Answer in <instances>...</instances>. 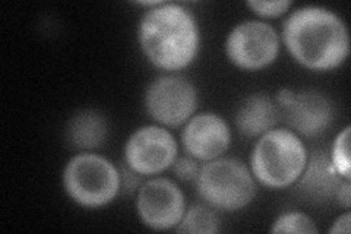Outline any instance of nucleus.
Here are the masks:
<instances>
[{"label":"nucleus","instance_id":"1","mask_svg":"<svg viewBox=\"0 0 351 234\" xmlns=\"http://www.w3.org/2000/svg\"><path fill=\"white\" fill-rule=\"evenodd\" d=\"M281 38L291 58L311 71H332L350 54L346 22L321 6L295 9L284 21Z\"/></svg>","mask_w":351,"mask_h":234},{"label":"nucleus","instance_id":"2","mask_svg":"<svg viewBox=\"0 0 351 234\" xmlns=\"http://www.w3.org/2000/svg\"><path fill=\"white\" fill-rule=\"evenodd\" d=\"M138 41L149 63L158 69L176 72L188 68L196 59L201 32L189 9L161 2L142 15Z\"/></svg>","mask_w":351,"mask_h":234},{"label":"nucleus","instance_id":"3","mask_svg":"<svg viewBox=\"0 0 351 234\" xmlns=\"http://www.w3.org/2000/svg\"><path fill=\"white\" fill-rule=\"evenodd\" d=\"M309 154L303 141L287 129H271L255 143L250 172L255 180L271 189H285L299 180Z\"/></svg>","mask_w":351,"mask_h":234},{"label":"nucleus","instance_id":"4","mask_svg":"<svg viewBox=\"0 0 351 234\" xmlns=\"http://www.w3.org/2000/svg\"><path fill=\"white\" fill-rule=\"evenodd\" d=\"M63 189L75 204L84 208H101L113 202L122 191L117 167L94 152H81L64 165Z\"/></svg>","mask_w":351,"mask_h":234},{"label":"nucleus","instance_id":"5","mask_svg":"<svg viewBox=\"0 0 351 234\" xmlns=\"http://www.w3.org/2000/svg\"><path fill=\"white\" fill-rule=\"evenodd\" d=\"M195 183L205 204L228 213L246 208L256 195L254 174L243 161L232 157L206 161Z\"/></svg>","mask_w":351,"mask_h":234},{"label":"nucleus","instance_id":"6","mask_svg":"<svg viewBox=\"0 0 351 234\" xmlns=\"http://www.w3.org/2000/svg\"><path fill=\"white\" fill-rule=\"evenodd\" d=\"M144 106L148 116L162 126L176 128L188 121L197 106L193 84L182 75H162L145 91Z\"/></svg>","mask_w":351,"mask_h":234},{"label":"nucleus","instance_id":"7","mask_svg":"<svg viewBox=\"0 0 351 234\" xmlns=\"http://www.w3.org/2000/svg\"><path fill=\"white\" fill-rule=\"evenodd\" d=\"M280 36L263 21H245L228 32L226 53L234 66L243 71H261L276 62L280 53Z\"/></svg>","mask_w":351,"mask_h":234},{"label":"nucleus","instance_id":"8","mask_svg":"<svg viewBox=\"0 0 351 234\" xmlns=\"http://www.w3.org/2000/svg\"><path fill=\"white\" fill-rule=\"evenodd\" d=\"M277 107L285 124L295 135L315 138L322 135L334 121V107L316 91H293L282 88L277 94Z\"/></svg>","mask_w":351,"mask_h":234},{"label":"nucleus","instance_id":"9","mask_svg":"<svg viewBox=\"0 0 351 234\" xmlns=\"http://www.w3.org/2000/svg\"><path fill=\"white\" fill-rule=\"evenodd\" d=\"M178 159V142L162 126H142L125 145V164L141 176H157Z\"/></svg>","mask_w":351,"mask_h":234},{"label":"nucleus","instance_id":"10","mask_svg":"<svg viewBox=\"0 0 351 234\" xmlns=\"http://www.w3.org/2000/svg\"><path fill=\"white\" fill-rule=\"evenodd\" d=\"M136 211L141 221L152 230L179 226L186 211L182 189L166 177H152L138 189Z\"/></svg>","mask_w":351,"mask_h":234},{"label":"nucleus","instance_id":"11","mask_svg":"<svg viewBox=\"0 0 351 234\" xmlns=\"http://www.w3.org/2000/svg\"><path fill=\"white\" fill-rule=\"evenodd\" d=\"M232 130L227 121L215 113H201L186 121L182 132L184 151L197 161H213L227 152Z\"/></svg>","mask_w":351,"mask_h":234},{"label":"nucleus","instance_id":"12","mask_svg":"<svg viewBox=\"0 0 351 234\" xmlns=\"http://www.w3.org/2000/svg\"><path fill=\"white\" fill-rule=\"evenodd\" d=\"M343 180L328 155L324 151H315L307 159L304 170L295 183L303 198L312 199L313 202H325L335 196L337 189Z\"/></svg>","mask_w":351,"mask_h":234},{"label":"nucleus","instance_id":"13","mask_svg":"<svg viewBox=\"0 0 351 234\" xmlns=\"http://www.w3.org/2000/svg\"><path fill=\"white\" fill-rule=\"evenodd\" d=\"M278 107L265 94L246 97L236 111V128L246 138H259L277 125Z\"/></svg>","mask_w":351,"mask_h":234},{"label":"nucleus","instance_id":"14","mask_svg":"<svg viewBox=\"0 0 351 234\" xmlns=\"http://www.w3.org/2000/svg\"><path fill=\"white\" fill-rule=\"evenodd\" d=\"M66 137L72 148L82 152H93L101 148L108 137L107 119L98 110H80L71 117Z\"/></svg>","mask_w":351,"mask_h":234},{"label":"nucleus","instance_id":"15","mask_svg":"<svg viewBox=\"0 0 351 234\" xmlns=\"http://www.w3.org/2000/svg\"><path fill=\"white\" fill-rule=\"evenodd\" d=\"M178 233L213 234L219 231V222L213 207L208 204H193L184 211L183 218L176 227Z\"/></svg>","mask_w":351,"mask_h":234},{"label":"nucleus","instance_id":"16","mask_svg":"<svg viewBox=\"0 0 351 234\" xmlns=\"http://www.w3.org/2000/svg\"><path fill=\"white\" fill-rule=\"evenodd\" d=\"M271 233H300L313 234L317 233L315 221L304 213L299 211H290V213L281 214L271 227Z\"/></svg>","mask_w":351,"mask_h":234},{"label":"nucleus","instance_id":"17","mask_svg":"<svg viewBox=\"0 0 351 234\" xmlns=\"http://www.w3.org/2000/svg\"><path fill=\"white\" fill-rule=\"evenodd\" d=\"M350 126H346L338 133L329 155L335 172L346 180H350Z\"/></svg>","mask_w":351,"mask_h":234},{"label":"nucleus","instance_id":"18","mask_svg":"<svg viewBox=\"0 0 351 234\" xmlns=\"http://www.w3.org/2000/svg\"><path fill=\"white\" fill-rule=\"evenodd\" d=\"M171 169L176 174L178 179L183 180V182H196L197 174H199L201 165L197 164V160L191 157V155H182L174 160V163L171 164Z\"/></svg>","mask_w":351,"mask_h":234},{"label":"nucleus","instance_id":"19","mask_svg":"<svg viewBox=\"0 0 351 234\" xmlns=\"http://www.w3.org/2000/svg\"><path fill=\"white\" fill-rule=\"evenodd\" d=\"M247 6L258 16L277 18L287 12L291 6V2H289V0H278V2H259V0H252V2H247Z\"/></svg>","mask_w":351,"mask_h":234},{"label":"nucleus","instance_id":"20","mask_svg":"<svg viewBox=\"0 0 351 234\" xmlns=\"http://www.w3.org/2000/svg\"><path fill=\"white\" fill-rule=\"evenodd\" d=\"M126 165V164H125ZM120 180H122V189L125 192H134L136 189L141 187V174L134 172L130 167H125V169L120 172Z\"/></svg>","mask_w":351,"mask_h":234},{"label":"nucleus","instance_id":"21","mask_svg":"<svg viewBox=\"0 0 351 234\" xmlns=\"http://www.w3.org/2000/svg\"><path fill=\"white\" fill-rule=\"evenodd\" d=\"M335 198H337L339 205L344 207L346 209L350 208V204H351V183H350V180L344 179L341 182V185H339L337 189Z\"/></svg>","mask_w":351,"mask_h":234},{"label":"nucleus","instance_id":"22","mask_svg":"<svg viewBox=\"0 0 351 234\" xmlns=\"http://www.w3.org/2000/svg\"><path fill=\"white\" fill-rule=\"evenodd\" d=\"M350 224H351V215H350V213H346V214L339 215V217L335 220V222L332 224V227L329 229L328 231L331 233V234H337V233H344V234H348V233L351 231Z\"/></svg>","mask_w":351,"mask_h":234}]
</instances>
